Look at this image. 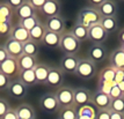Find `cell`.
I'll list each match as a JSON object with an SVG mask.
<instances>
[{
	"label": "cell",
	"mask_w": 124,
	"mask_h": 119,
	"mask_svg": "<svg viewBox=\"0 0 124 119\" xmlns=\"http://www.w3.org/2000/svg\"><path fill=\"white\" fill-rule=\"evenodd\" d=\"M110 119H124V114L110 111Z\"/></svg>",
	"instance_id": "cell-47"
},
{
	"label": "cell",
	"mask_w": 124,
	"mask_h": 119,
	"mask_svg": "<svg viewBox=\"0 0 124 119\" xmlns=\"http://www.w3.org/2000/svg\"><path fill=\"white\" fill-rule=\"evenodd\" d=\"M96 119H110V110H97Z\"/></svg>",
	"instance_id": "cell-42"
},
{
	"label": "cell",
	"mask_w": 124,
	"mask_h": 119,
	"mask_svg": "<svg viewBox=\"0 0 124 119\" xmlns=\"http://www.w3.org/2000/svg\"><path fill=\"white\" fill-rule=\"evenodd\" d=\"M14 15H16L19 20H23V19H27V17L37 15V12L32 8V6L29 4V1L24 0V2L14 12Z\"/></svg>",
	"instance_id": "cell-23"
},
{
	"label": "cell",
	"mask_w": 124,
	"mask_h": 119,
	"mask_svg": "<svg viewBox=\"0 0 124 119\" xmlns=\"http://www.w3.org/2000/svg\"><path fill=\"white\" fill-rule=\"evenodd\" d=\"M108 36L109 35L104 31L100 23L88 28V41H91L92 44H104L108 39Z\"/></svg>",
	"instance_id": "cell-10"
},
{
	"label": "cell",
	"mask_w": 124,
	"mask_h": 119,
	"mask_svg": "<svg viewBox=\"0 0 124 119\" xmlns=\"http://www.w3.org/2000/svg\"><path fill=\"white\" fill-rule=\"evenodd\" d=\"M118 88L121 89V91H122V94H123V96H124V81H122V82H119L118 84Z\"/></svg>",
	"instance_id": "cell-49"
},
{
	"label": "cell",
	"mask_w": 124,
	"mask_h": 119,
	"mask_svg": "<svg viewBox=\"0 0 124 119\" xmlns=\"http://www.w3.org/2000/svg\"><path fill=\"white\" fill-rule=\"evenodd\" d=\"M11 81L12 80L8 77V76L0 72V90H7L8 87H9Z\"/></svg>",
	"instance_id": "cell-39"
},
{
	"label": "cell",
	"mask_w": 124,
	"mask_h": 119,
	"mask_svg": "<svg viewBox=\"0 0 124 119\" xmlns=\"http://www.w3.org/2000/svg\"><path fill=\"white\" fill-rule=\"evenodd\" d=\"M115 72L116 70L113 68L111 66H107L100 70V73L97 74V81L103 82H113L115 80Z\"/></svg>",
	"instance_id": "cell-30"
},
{
	"label": "cell",
	"mask_w": 124,
	"mask_h": 119,
	"mask_svg": "<svg viewBox=\"0 0 124 119\" xmlns=\"http://www.w3.org/2000/svg\"><path fill=\"white\" fill-rule=\"evenodd\" d=\"M39 12L46 19L60 15V4L57 0H46L44 6L42 7V9Z\"/></svg>",
	"instance_id": "cell-16"
},
{
	"label": "cell",
	"mask_w": 124,
	"mask_h": 119,
	"mask_svg": "<svg viewBox=\"0 0 124 119\" xmlns=\"http://www.w3.org/2000/svg\"><path fill=\"white\" fill-rule=\"evenodd\" d=\"M7 92L11 97L15 99H23L28 94V87L24 86L19 79H14L9 83Z\"/></svg>",
	"instance_id": "cell-9"
},
{
	"label": "cell",
	"mask_w": 124,
	"mask_h": 119,
	"mask_svg": "<svg viewBox=\"0 0 124 119\" xmlns=\"http://www.w3.org/2000/svg\"><path fill=\"white\" fill-rule=\"evenodd\" d=\"M76 76H78L81 80H91L96 75V64L93 63L88 58H82L79 60V64L76 70Z\"/></svg>",
	"instance_id": "cell-3"
},
{
	"label": "cell",
	"mask_w": 124,
	"mask_h": 119,
	"mask_svg": "<svg viewBox=\"0 0 124 119\" xmlns=\"http://www.w3.org/2000/svg\"><path fill=\"white\" fill-rule=\"evenodd\" d=\"M16 60H17V66H19L20 72L21 70H34L38 64L37 57H30V56H26V54H22L21 57Z\"/></svg>",
	"instance_id": "cell-22"
},
{
	"label": "cell",
	"mask_w": 124,
	"mask_h": 119,
	"mask_svg": "<svg viewBox=\"0 0 124 119\" xmlns=\"http://www.w3.org/2000/svg\"><path fill=\"white\" fill-rule=\"evenodd\" d=\"M45 31H46V28H45V26H44V23L43 22H39L37 26H35V27L29 31L30 41H32L34 43L38 44V45L42 44V41H43Z\"/></svg>",
	"instance_id": "cell-25"
},
{
	"label": "cell",
	"mask_w": 124,
	"mask_h": 119,
	"mask_svg": "<svg viewBox=\"0 0 124 119\" xmlns=\"http://www.w3.org/2000/svg\"><path fill=\"white\" fill-rule=\"evenodd\" d=\"M101 27L104 29V31L110 35V34L116 33L118 30V20L116 17H102L100 22Z\"/></svg>",
	"instance_id": "cell-26"
},
{
	"label": "cell",
	"mask_w": 124,
	"mask_h": 119,
	"mask_svg": "<svg viewBox=\"0 0 124 119\" xmlns=\"http://www.w3.org/2000/svg\"><path fill=\"white\" fill-rule=\"evenodd\" d=\"M54 95H56V98L59 103L60 109L76 106L74 105V89L72 87L62 86L54 91Z\"/></svg>",
	"instance_id": "cell-4"
},
{
	"label": "cell",
	"mask_w": 124,
	"mask_h": 119,
	"mask_svg": "<svg viewBox=\"0 0 124 119\" xmlns=\"http://www.w3.org/2000/svg\"><path fill=\"white\" fill-rule=\"evenodd\" d=\"M110 111H114V112H118V113H123L124 114V96L111 101Z\"/></svg>",
	"instance_id": "cell-35"
},
{
	"label": "cell",
	"mask_w": 124,
	"mask_h": 119,
	"mask_svg": "<svg viewBox=\"0 0 124 119\" xmlns=\"http://www.w3.org/2000/svg\"><path fill=\"white\" fill-rule=\"evenodd\" d=\"M97 110L92 104L78 108V119H96Z\"/></svg>",
	"instance_id": "cell-27"
},
{
	"label": "cell",
	"mask_w": 124,
	"mask_h": 119,
	"mask_svg": "<svg viewBox=\"0 0 124 119\" xmlns=\"http://www.w3.org/2000/svg\"><path fill=\"white\" fill-rule=\"evenodd\" d=\"M9 58V56L7 53V51H6L5 46L4 45H0V64H2L6 59H8Z\"/></svg>",
	"instance_id": "cell-46"
},
{
	"label": "cell",
	"mask_w": 124,
	"mask_h": 119,
	"mask_svg": "<svg viewBox=\"0 0 124 119\" xmlns=\"http://www.w3.org/2000/svg\"><path fill=\"white\" fill-rule=\"evenodd\" d=\"M79 58L77 56H69V54H64L60 59L59 63V68L64 74H71V75H74L76 74L77 67L79 64Z\"/></svg>",
	"instance_id": "cell-8"
},
{
	"label": "cell",
	"mask_w": 124,
	"mask_h": 119,
	"mask_svg": "<svg viewBox=\"0 0 124 119\" xmlns=\"http://www.w3.org/2000/svg\"><path fill=\"white\" fill-rule=\"evenodd\" d=\"M122 96H123V94L121 91V89L118 88L117 84H115V86L111 88L110 92H109V97L111 98V99H116V98H119V97H122Z\"/></svg>",
	"instance_id": "cell-40"
},
{
	"label": "cell",
	"mask_w": 124,
	"mask_h": 119,
	"mask_svg": "<svg viewBox=\"0 0 124 119\" xmlns=\"http://www.w3.org/2000/svg\"><path fill=\"white\" fill-rule=\"evenodd\" d=\"M57 119H58V118H57Z\"/></svg>",
	"instance_id": "cell-51"
},
{
	"label": "cell",
	"mask_w": 124,
	"mask_h": 119,
	"mask_svg": "<svg viewBox=\"0 0 124 119\" xmlns=\"http://www.w3.org/2000/svg\"><path fill=\"white\" fill-rule=\"evenodd\" d=\"M4 46H5L6 51H7V53L11 58L19 59L23 54V44L15 41V39H13V38H7Z\"/></svg>",
	"instance_id": "cell-15"
},
{
	"label": "cell",
	"mask_w": 124,
	"mask_h": 119,
	"mask_svg": "<svg viewBox=\"0 0 124 119\" xmlns=\"http://www.w3.org/2000/svg\"><path fill=\"white\" fill-rule=\"evenodd\" d=\"M42 44L45 45L49 49H59V44H60V35L52 31H49L46 30L44 34L43 41Z\"/></svg>",
	"instance_id": "cell-24"
},
{
	"label": "cell",
	"mask_w": 124,
	"mask_h": 119,
	"mask_svg": "<svg viewBox=\"0 0 124 119\" xmlns=\"http://www.w3.org/2000/svg\"><path fill=\"white\" fill-rule=\"evenodd\" d=\"M109 64L115 70H124V51L119 46L109 54Z\"/></svg>",
	"instance_id": "cell-17"
},
{
	"label": "cell",
	"mask_w": 124,
	"mask_h": 119,
	"mask_svg": "<svg viewBox=\"0 0 124 119\" xmlns=\"http://www.w3.org/2000/svg\"><path fill=\"white\" fill-rule=\"evenodd\" d=\"M9 109H11V105H9L8 101L5 99V98L0 97V119L7 113V111H8Z\"/></svg>",
	"instance_id": "cell-38"
},
{
	"label": "cell",
	"mask_w": 124,
	"mask_h": 119,
	"mask_svg": "<svg viewBox=\"0 0 124 119\" xmlns=\"http://www.w3.org/2000/svg\"><path fill=\"white\" fill-rule=\"evenodd\" d=\"M70 33L74 36V37L80 42V43H82V42H86V41H88V29L85 27H82L81 24H78V23H76L73 27L71 28Z\"/></svg>",
	"instance_id": "cell-29"
},
{
	"label": "cell",
	"mask_w": 124,
	"mask_h": 119,
	"mask_svg": "<svg viewBox=\"0 0 124 119\" xmlns=\"http://www.w3.org/2000/svg\"><path fill=\"white\" fill-rule=\"evenodd\" d=\"M39 22H41V20L38 19L37 15H35V16L23 19V20H19L17 24H20L22 28H24V29H26V30H28V31H30L32 28L35 27V26H37Z\"/></svg>",
	"instance_id": "cell-33"
},
{
	"label": "cell",
	"mask_w": 124,
	"mask_h": 119,
	"mask_svg": "<svg viewBox=\"0 0 124 119\" xmlns=\"http://www.w3.org/2000/svg\"><path fill=\"white\" fill-rule=\"evenodd\" d=\"M111 101L113 99L109 97V95L102 92L95 91L92 95V105H94L96 110H110Z\"/></svg>",
	"instance_id": "cell-14"
},
{
	"label": "cell",
	"mask_w": 124,
	"mask_h": 119,
	"mask_svg": "<svg viewBox=\"0 0 124 119\" xmlns=\"http://www.w3.org/2000/svg\"><path fill=\"white\" fill-rule=\"evenodd\" d=\"M15 112L19 119H36V111L30 104L22 103L17 108H15Z\"/></svg>",
	"instance_id": "cell-20"
},
{
	"label": "cell",
	"mask_w": 124,
	"mask_h": 119,
	"mask_svg": "<svg viewBox=\"0 0 124 119\" xmlns=\"http://www.w3.org/2000/svg\"><path fill=\"white\" fill-rule=\"evenodd\" d=\"M12 27H13L12 22H4V23L0 22V36H8L9 37Z\"/></svg>",
	"instance_id": "cell-37"
},
{
	"label": "cell",
	"mask_w": 124,
	"mask_h": 119,
	"mask_svg": "<svg viewBox=\"0 0 124 119\" xmlns=\"http://www.w3.org/2000/svg\"><path fill=\"white\" fill-rule=\"evenodd\" d=\"M119 39H121V45H124V29L123 30H121V33H119Z\"/></svg>",
	"instance_id": "cell-48"
},
{
	"label": "cell",
	"mask_w": 124,
	"mask_h": 119,
	"mask_svg": "<svg viewBox=\"0 0 124 119\" xmlns=\"http://www.w3.org/2000/svg\"><path fill=\"white\" fill-rule=\"evenodd\" d=\"M23 2H24V0H9V1H7V4L9 5V7H11L14 12L22 5Z\"/></svg>",
	"instance_id": "cell-44"
},
{
	"label": "cell",
	"mask_w": 124,
	"mask_h": 119,
	"mask_svg": "<svg viewBox=\"0 0 124 119\" xmlns=\"http://www.w3.org/2000/svg\"><path fill=\"white\" fill-rule=\"evenodd\" d=\"M102 16L100 15V13L97 12L96 8H93L91 6H87L81 8L79 13H78V16H77V22L78 24H81L82 27L85 28H91L94 24H97L101 22Z\"/></svg>",
	"instance_id": "cell-1"
},
{
	"label": "cell",
	"mask_w": 124,
	"mask_h": 119,
	"mask_svg": "<svg viewBox=\"0 0 124 119\" xmlns=\"http://www.w3.org/2000/svg\"><path fill=\"white\" fill-rule=\"evenodd\" d=\"M1 119H19L17 118V114H16V112H15V109L11 108L8 111H7V113H6Z\"/></svg>",
	"instance_id": "cell-45"
},
{
	"label": "cell",
	"mask_w": 124,
	"mask_h": 119,
	"mask_svg": "<svg viewBox=\"0 0 124 119\" xmlns=\"http://www.w3.org/2000/svg\"><path fill=\"white\" fill-rule=\"evenodd\" d=\"M96 9L102 17H116L117 14V6L111 0H103Z\"/></svg>",
	"instance_id": "cell-18"
},
{
	"label": "cell",
	"mask_w": 124,
	"mask_h": 119,
	"mask_svg": "<svg viewBox=\"0 0 124 119\" xmlns=\"http://www.w3.org/2000/svg\"><path fill=\"white\" fill-rule=\"evenodd\" d=\"M38 52H39V46L32 41H28L23 44V54L30 57H37Z\"/></svg>",
	"instance_id": "cell-32"
},
{
	"label": "cell",
	"mask_w": 124,
	"mask_h": 119,
	"mask_svg": "<svg viewBox=\"0 0 124 119\" xmlns=\"http://www.w3.org/2000/svg\"><path fill=\"white\" fill-rule=\"evenodd\" d=\"M44 26L46 28V30L56 33V34H58V35H62V34H64L66 31L65 30L66 23H65L64 17L62 16V15H57V16H52V17L46 19Z\"/></svg>",
	"instance_id": "cell-11"
},
{
	"label": "cell",
	"mask_w": 124,
	"mask_h": 119,
	"mask_svg": "<svg viewBox=\"0 0 124 119\" xmlns=\"http://www.w3.org/2000/svg\"><path fill=\"white\" fill-rule=\"evenodd\" d=\"M0 72L7 75L11 80L17 79V76L20 74V70L17 66V60L14 58H8L6 59L2 64H0Z\"/></svg>",
	"instance_id": "cell-12"
},
{
	"label": "cell",
	"mask_w": 124,
	"mask_h": 119,
	"mask_svg": "<svg viewBox=\"0 0 124 119\" xmlns=\"http://www.w3.org/2000/svg\"><path fill=\"white\" fill-rule=\"evenodd\" d=\"M122 81H124V70H116L114 82H115L116 84H118L119 82H122Z\"/></svg>",
	"instance_id": "cell-43"
},
{
	"label": "cell",
	"mask_w": 124,
	"mask_h": 119,
	"mask_svg": "<svg viewBox=\"0 0 124 119\" xmlns=\"http://www.w3.org/2000/svg\"><path fill=\"white\" fill-rule=\"evenodd\" d=\"M46 0H29V4L32 6V8L36 12H39L42 9V7L44 6Z\"/></svg>",
	"instance_id": "cell-41"
},
{
	"label": "cell",
	"mask_w": 124,
	"mask_h": 119,
	"mask_svg": "<svg viewBox=\"0 0 124 119\" xmlns=\"http://www.w3.org/2000/svg\"><path fill=\"white\" fill-rule=\"evenodd\" d=\"M8 38H13L15 39L17 42L20 43L24 44L26 42L30 41V36H29V31L26 30L24 28H22L20 24H14L12 27V30H11V34H9V37Z\"/></svg>",
	"instance_id": "cell-19"
},
{
	"label": "cell",
	"mask_w": 124,
	"mask_h": 119,
	"mask_svg": "<svg viewBox=\"0 0 124 119\" xmlns=\"http://www.w3.org/2000/svg\"><path fill=\"white\" fill-rule=\"evenodd\" d=\"M121 48H122V49H123V51H124V45H121Z\"/></svg>",
	"instance_id": "cell-50"
},
{
	"label": "cell",
	"mask_w": 124,
	"mask_h": 119,
	"mask_svg": "<svg viewBox=\"0 0 124 119\" xmlns=\"http://www.w3.org/2000/svg\"><path fill=\"white\" fill-rule=\"evenodd\" d=\"M81 46V43L77 39L70 31H65L60 35L59 49L64 54L69 56H77Z\"/></svg>",
	"instance_id": "cell-2"
},
{
	"label": "cell",
	"mask_w": 124,
	"mask_h": 119,
	"mask_svg": "<svg viewBox=\"0 0 124 119\" xmlns=\"http://www.w3.org/2000/svg\"><path fill=\"white\" fill-rule=\"evenodd\" d=\"M17 79H19L24 86H27V87H32V86H35V84H37L34 70H21L20 74H19V76H17Z\"/></svg>",
	"instance_id": "cell-28"
},
{
	"label": "cell",
	"mask_w": 124,
	"mask_h": 119,
	"mask_svg": "<svg viewBox=\"0 0 124 119\" xmlns=\"http://www.w3.org/2000/svg\"><path fill=\"white\" fill-rule=\"evenodd\" d=\"M0 15L5 20L12 22V19L14 16V11L9 7L7 2H0Z\"/></svg>",
	"instance_id": "cell-34"
},
{
	"label": "cell",
	"mask_w": 124,
	"mask_h": 119,
	"mask_svg": "<svg viewBox=\"0 0 124 119\" xmlns=\"http://www.w3.org/2000/svg\"><path fill=\"white\" fill-rule=\"evenodd\" d=\"M58 119H78V108L71 106L60 109L58 112Z\"/></svg>",
	"instance_id": "cell-31"
},
{
	"label": "cell",
	"mask_w": 124,
	"mask_h": 119,
	"mask_svg": "<svg viewBox=\"0 0 124 119\" xmlns=\"http://www.w3.org/2000/svg\"><path fill=\"white\" fill-rule=\"evenodd\" d=\"M64 77L65 74L64 72L59 68V66H50V70H49L48 80L45 86L50 87V88H54L56 90L64 86Z\"/></svg>",
	"instance_id": "cell-6"
},
{
	"label": "cell",
	"mask_w": 124,
	"mask_h": 119,
	"mask_svg": "<svg viewBox=\"0 0 124 119\" xmlns=\"http://www.w3.org/2000/svg\"><path fill=\"white\" fill-rule=\"evenodd\" d=\"M49 70H50V66L44 63H38L36 67L34 68V73L36 76V82L37 84H45L46 80H48Z\"/></svg>",
	"instance_id": "cell-21"
},
{
	"label": "cell",
	"mask_w": 124,
	"mask_h": 119,
	"mask_svg": "<svg viewBox=\"0 0 124 119\" xmlns=\"http://www.w3.org/2000/svg\"><path fill=\"white\" fill-rule=\"evenodd\" d=\"M39 109L46 113H57L59 112L60 106L56 98L54 92H45L38 99Z\"/></svg>",
	"instance_id": "cell-5"
},
{
	"label": "cell",
	"mask_w": 124,
	"mask_h": 119,
	"mask_svg": "<svg viewBox=\"0 0 124 119\" xmlns=\"http://www.w3.org/2000/svg\"><path fill=\"white\" fill-rule=\"evenodd\" d=\"M88 59L92 60L93 63H102L109 57V52L107 48L103 44H92L87 52Z\"/></svg>",
	"instance_id": "cell-7"
},
{
	"label": "cell",
	"mask_w": 124,
	"mask_h": 119,
	"mask_svg": "<svg viewBox=\"0 0 124 119\" xmlns=\"http://www.w3.org/2000/svg\"><path fill=\"white\" fill-rule=\"evenodd\" d=\"M92 95L93 92L87 88H76L74 89V105L77 108H80L82 105L92 104Z\"/></svg>",
	"instance_id": "cell-13"
},
{
	"label": "cell",
	"mask_w": 124,
	"mask_h": 119,
	"mask_svg": "<svg viewBox=\"0 0 124 119\" xmlns=\"http://www.w3.org/2000/svg\"><path fill=\"white\" fill-rule=\"evenodd\" d=\"M115 82H103V81H97V90L96 91L109 95V92L111 90V88L115 86Z\"/></svg>",
	"instance_id": "cell-36"
}]
</instances>
